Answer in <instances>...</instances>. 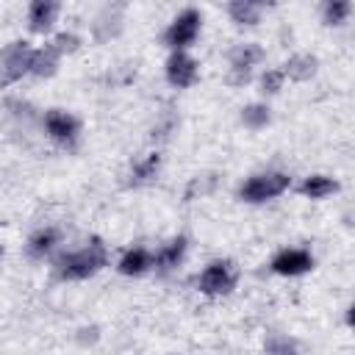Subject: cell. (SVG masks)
Listing matches in <instances>:
<instances>
[{
    "label": "cell",
    "instance_id": "obj_1",
    "mask_svg": "<svg viewBox=\"0 0 355 355\" xmlns=\"http://www.w3.org/2000/svg\"><path fill=\"white\" fill-rule=\"evenodd\" d=\"M105 263H108V250H105L100 236H92V239H86L83 247L58 252L55 261H53V272H55L58 280L72 283V280L94 277Z\"/></svg>",
    "mask_w": 355,
    "mask_h": 355
},
{
    "label": "cell",
    "instance_id": "obj_2",
    "mask_svg": "<svg viewBox=\"0 0 355 355\" xmlns=\"http://www.w3.org/2000/svg\"><path fill=\"white\" fill-rule=\"evenodd\" d=\"M288 186H291V178L286 172H275V169L258 172V175H250L239 186V200L250 202V205H261V202H269V200L280 197Z\"/></svg>",
    "mask_w": 355,
    "mask_h": 355
},
{
    "label": "cell",
    "instance_id": "obj_3",
    "mask_svg": "<svg viewBox=\"0 0 355 355\" xmlns=\"http://www.w3.org/2000/svg\"><path fill=\"white\" fill-rule=\"evenodd\" d=\"M200 31H202V14L197 8H183L164 31V44L172 53H186V47L197 42Z\"/></svg>",
    "mask_w": 355,
    "mask_h": 355
},
{
    "label": "cell",
    "instance_id": "obj_4",
    "mask_svg": "<svg viewBox=\"0 0 355 355\" xmlns=\"http://www.w3.org/2000/svg\"><path fill=\"white\" fill-rule=\"evenodd\" d=\"M236 280H239V272H236V263L227 261V258H219V261H211L200 277H197V288L205 294V297H225L236 288Z\"/></svg>",
    "mask_w": 355,
    "mask_h": 355
},
{
    "label": "cell",
    "instance_id": "obj_5",
    "mask_svg": "<svg viewBox=\"0 0 355 355\" xmlns=\"http://www.w3.org/2000/svg\"><path fill=\"white\" fill-rule=\"evenodd\" d=\"M31 58H33V47L25 39H14L0 50V83H17L19 78L31 75Z\"/></svg>",
    "mask_w": 355,
    "mask_h": 355
},
{
    "label": "cell",
    "instance_id": "obj_6",
    "mask_svg": "<svg viewBox=\"0 0 355 355\" xmlns=\"http://www.w3.org/2000/svg\"><path fill=\"white\" fill-rule=\"evenodd\" d=\"M42 125H44V133L64 150H75L78 147V139H80V122L75 114L64 111V108H50L44 111L42 116Z\"/></svg>",
    "mask_w": 355,
    "mask_h": 355
},
{
    "label": "cell",
    "instance_id": "obj_7",
    "mask_svg": "<svg viewBox=\"0 0 355 355\" xmlns=\"http://www.w3.org/2000/svg\"><path fill=\"white\" fill-rule=\"evenodd\" d=\"M263 61V47L255 44V42H244V44H236L230 53H227V64H230V75H227V83L230 86H244L252 75V69Z\"/></svg>",
    "mask_w": 355,
    "mask_h": 355
},
{
    "label": "cell",
    "instance_id": "obj_8",
    "mask_svg": "<svg viewBox=\"0 0 355 355\" xmlns=\"http://www.w3.org/2000/svg\"><path fill=\"white\" fill-rule=\"evenodd\" d=\"M313 263H316V261H313L311 250H305V247H286V250H280V252L269 261V269H272L275 275H280V277H300V275L311 272Z\"/></svg>",
    "mask_w": 355,
    "mask_h": 355
},
{
    "label": "cell",
    "instance_id": "obj_9",
    "mask_svg": "<svg viewBox=\"0 0 355 355\" xmlns=\"http://www.w3.org/2000/svg\"><path fill=\"white\" fill-rule=\"evenodd\" d=\"M164 72H166L169 86H175V89H189V86L197 80V75H200V64H197L189 53H172V55L166 58Z\"/></svg>",
    "mask_w": 355,
    "mask_h": 355
},
{
    "label": "cell",
    "instance_id": "obj_10",
    "mask_svg": "<svg viewBox=\"0 0 355 355\" xmlns=\"http://www.w3.org/2000/svg\"><path fill=\"white\" fill-rule=\"evenodd\" d=\"M186 247H189V239H186L183 233H178V236H172L166 244H161V247L153 252V266H155V272H158V275L175 272V269L183 263V258H186Z\"/></svg>",
    "mask_w": 355,
    "mask_h": 355
},
{
    "label": "cell",
    "instance_id": "obj_11",
    "mask_svg": "<svg viewBox=\"0 0 355 355\" xmlns=\"http://www.w3.org/2000/svg\"><path fill=\"white\" fill-rule=\"evenodd\" d=\"M58 11H61V6L55 0H33L28 6V28L33 33H47L55 25Z\"/></svg>",
    "mask_w": 355,
    "mask_h": 355
},
{
    "label": "cell",
    "instance_id": "obj_12",
    "mask_svg": "<svg viewBox=\"0 0 355 355\" xmlns=\"http://www.w3.org/2000/svg\"><path fill=\"white\" fill-rule=\"evenodd\" d=\"M158 172H161V153H147L144 158H139L130 172H128V186L133 189H141V186H150L158 180Z\"/></svg>",
    "mask_w": 355,
    "mask_h": 355
},
{
    "label": "cell",
    "instance_id": "obj_13",
    "mask_svg": "<svg viewBox=\"0 0 355 355\" xmlns=\"http://www.w3.org/2000/svg\"><path fill=\"white\" fill-rule=\"evenodd\" d=\"M116 269H119V275H125V277H139V275H144V272L153 269V252H150L147 247H130V250H125V255L119 258Z\"/></svg>",
    "mask_w": 355,
    "mask_h": 355
},
{
    "label": "cell",
    "instance_id": "obj_14",
    "mask_svg": "<svg viewBox=\"0 0 355 355\" xmlns=\"http://www.w3.org/2000/svg\"><path fill=\"white\" fill-rule=\"evenodd\" d=\"M58 64H61V53L53 44H44V47L33 50L31 75H36V78H53L58 72Z\"/></svg>",
    "mask_w": 355,
    "mask_h": 355
},
{
    "label": "cell",
    "instance_id": "obj_15",
    "mask_svg": "<svg viewBox=\"0 0 355 355\" xmlns=\"http://www.w3.org/2000/svg\"><path fill=\"white\" fill-rule=\"evenodd\" d=\"M55 244H58V230H55V227H39V230L28 239L25 250H28V258L42 261V258H47V255L55 250Z\"/></svg>",
    "mask_w": 355,
    "mask_h": 355
},
{
    "label": "cell",
    "instance_id": "obj_16",
    "mask_svg": "<svg viewBox=\"0 0 355 355\" xmlns=\"http://www.w3.org/2000/svg\"><path fill=\"white\" fill-rule=\"evenodd\" d=\"M316 67H319L316 55H311V53H297V55H291V58L286 61V67H283L280 72L288 75L291 80H311V78L316 75Z\"/></svg>",
    "mask_w": 355,
    "mask_h": 355
},
{
    "label": "cell",
    "instance_id": "obj_17",
    "mask_svg": "<svg viewBox=\"0 0 355 355\" xmlns=\"http://www.w3.org/2000/svg\"><path fill=\"white\" fill-rule=\"evenodd\" d=\"M336 191H338V180H333L327 175H308L300 183V194L308 197V200H324V197H330Z\"/></svg>",
    "mask_w": 355,
    "mask_h": 355
},
{
    "label": "cell",
    "instance_id": "obj_18",
    "mask_svg": "<svg viewBox=\"0 0 355 355\" xmlns=\"http://www.w3.org/2000/svg\"><path fill=\"white\" fill-rule=\"evenodd\" d=\"M261 11H263V6L255 3V0H230L227 3V14L239 25H258L261 22Z\"/></svg>",
    "mask_w": 355,
    "mask_h": 355
},
{
    "label": "cell",
    "instance_id": "obj_19",
    "mask_svg": "<svg viewBox=\"0 0 355 355\" xmlns=\"http://www.w3.org/2000/svg\"><path fill=\"white\" fill-rule=\"evenodd\" d=\"M269 119H272V114H269V105H263V103H250V105L241 108V125L250 128V130L266 128Z\"/></svg>",
    "mask_w": 355,
    "mask_h": 355
},
{
    "label": "cell",
    "instance_id": "obj_20",
    "mask_svg": "<svg viewBox=\"0 0 355 355\" xmlns=\"http://www.w3.org/2000/svg\"><path fill=\"white\" fill-rule=\"evenodd\" d=\"M349 11H352L349 0H327L322 6V22L324 25H341V22H347Z\"/></svg>",
    "mask_w": 355,
    "mask_h": 355
},
{
    "label": "cell",
    "instance_id": "obj_21",
    "mask_svg": "<svg viewBox=\"0 0 355 355\" xmlns=\"http://www.w3.org/2000/svg\"><path fill=\"white\" fill-rule=\"evenodd\" d=\"M266 355H297V344H294L288 336L272 333V336L266 338Z\"/></svg>",
    "mask_w": 355,
    "mask_h": 355
},
{
    "label": "cell",
    "instance_id": "obj_22",
    "mask_svg": "<svg viewBox=\"0 0 355 355\" xmlns=\"http://www.w3.org/2000/svg\"><path fill=\"white\" fill-rule=\"evenodd\" d=\"M283 80H286V75L280 69H266L263 78H261V92L263 94H277L283 89Z\"/></svg>",
    "mask_w": 355,
    "mask_h": 355
},
{
    "label": "cell",
    "instance_id": "obj_23",
    "mask_svg": "<svg viewBox=\"0 0 355 355\" xmlns=\"http://www.w3.org/2000/svg\"><path fill=\"white\" fill-rule=\"evenodd\" d=\"M214 183H216V178H214V175H202V178L197 175V178L189 183L186 194H183V197H186V202H189V200H194V194H208V191L214 189Z\"/></svg>",
    "mask_w": 355,
    "mask_h": 355
},
{
    "label": "cell",
    "instance_id": "obj_24",
    "mask_svg": "<svg viewBox=\"0 0 355 355\" xmlns=\"http://www.w3.org/2000/svg\"><path fill=\"white\" fill-rule=\"evenodd\" d=\"M50 44H53V47L61 53V58H64L67 53H75V50L80 47V36H75V33H58Z\"/></svg>",
    "mask_w": 355,
    "mask_h": 355
},
{
    "label": "cell",
    "instance_id": "obj_25",
    "mask_svg": "<svg viewBox=\"0 0 355 355\" xmlns=\"http://www.w3.org/2000/svg\"><path fill=\"white\" fill-rule=\"evenodd\" d=\"M3 252H6V250H3V244H0V261H3Z\"/></svg>",
    "mask_w": 355,
    "mask_h": 355
}]
</instances>
